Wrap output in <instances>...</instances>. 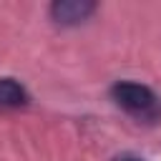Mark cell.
I'll return each mask as SVG.
<instances>
[{"label":"cell","mask_w":161,"mask_h":161,"mask_svg":"<svg viewBox=\"0 0 161 161\" xmlns=\"http://www.w3.org/2000/svg\"><path fill=\"white\" fill-rule=\"evenodd\" d=\"M111 98L116 101L118 108H123L128 116L143 121V123H156L161 118V101L158 96L136 80H118L111 88Z\"/></svg>","instance_id":"cell-1"},{"label":"cell","mask_w":161,"mask_h":161,"mask_svg":"<svg viewBox=\"0 0 161 161\" xmlns=\"http://www.w3.org/2000/svg\"><path fill=\"white\" fill-rule=\"evenodd\" d=\"M96 13V3L88 0H58L50 5V18L58 25H78Z\"/></svg>","instance_id":"cell-2"},{"label":"cell","mask_w":161,"mask_h":161,"mask_svg":"<svg viewBox=\"0 0 161 161\" xmlns=\"http://www.w3.org/2000/svg\"><path fill=\"white\" fill-rule=\"evenodd\" d=\"M28 103V91L15 78H0V108H20Z\"/></svg>","instance_id":"cell-3"},{"label":"cell","mask_w":161,"mask_h":161,"mask_svg":"<svg viewBox=\"0 0 161 161\" xmlns=\"http://www.w3.org/2000/svg\"><path fill=\"white\" fill-rule=\"evenodd\" d=\"M116 161H143V158H138V156H118Z\"/></svg>","instance_id":"cell-4"}]
</instances>
